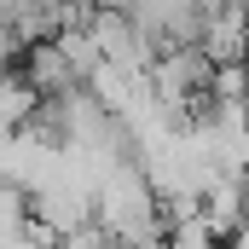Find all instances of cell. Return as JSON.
Here are the masks:
<instances>
[{"label": "cell", "instance_id": "5b68a950", "mask_svg": "<svg viewBox=\"0 0 249 249\" xmlns=\"http://www.w3.org/2000/svg\"><path fill=\"white\" fill-rule=\"evenodd\" d=\"M168 249H220V238L209 232L203 214H191V220H174L168 226Z\"/></svg>", "mask_w": 249, "mask_h": 249}, {"label": "cell", "instance_id": "7a4b0ae2", "mask_svg": "<svg viewBox=\"0 0 249 249\" xmlns=\"http://www.w3.org/2000/svg\"><path fill=\"white\" fill-rule=\"evenodd\" d=\"M197 47H203L214 64H244V58H249V0H232V6L209 12Z\"/></svg>", "mask_w": 249, "mask_h": 249}, {"label": "cell", "instance_id": "8992f818", "mask_svg": "<svg viewBox=\"0 0 249 249\" xmlns=\"http://www.w3.org/2000/svg\"><path fill=\"white\" fill-rule=\"evenodd\" d=\"M232 249H249V220H244V232H238V238H232Z\"/></svg>", "mask_w": 249, "mask_h": 249}, {"label": "cell", "instance_id": "277c9868", "mask_svg": "<svg viewBox=\"0 0 249 249\" xmlns=\"http://www.w3.org/2000/svg\"><path fill=\"white\" fill-rule=\"evenodd\" d=\"M41 105H47V93H41L23 70H12V75H6V87H0V122H6V133L29 127L35 116H41Z\"/></svg>", "mask_w": 249, "mask_h": 249}, {"label": "cell", "instance_id": "3957f363", "mask_svg": "<svg viewBox=\"0 0 249 249\" xmlns=\"http://www.w3.org/2000/svg\"><path fill=\"white\" fill-rule=\"evenodd\" d=\"M18 70H23V75H29V81H35L47 99H64V93L87 87V81H81V70L70 64V53H64L58 41H35V47L18 58Z\"/></svg>", "mask_w": 249, "mask_h": 249}, {"label": "cell", "instance_id": "6da1fadb", "mask_svg": "<svg viewBox=\"0 0 249 249\" xmlns=\"http://www.w3.org/2000/svg\"><path fill=\"white\" fill-rule=\"evenodd\" d=\"M151 87H157L162 105H174V110L197 116L191 105L209 99V87H214V58H209L203 47H162L157 64H151Z\"/></svg>", "mask_w": 249, "mask_h": 249}]
</instances>
